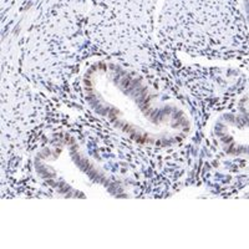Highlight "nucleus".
I'll list each match as a JSON object with an SVG mask.
<instances>
[{"mask_svg": "<svg viewBox=\"0 0 249 249\" xmlns=\"http://www.w3.org/2000/svg\"><path fill=\"white\" fill-rule=\"evenodd\" d=\"M76 89L93 119L142 150H177L195 132V120L183 102L119 60L86 61Z\"/></svg>", "mask_w": 249, "mask_h": 249, "instance_id": "f257e3e1", "label": "nucleus"}, {"mask_svg": "<svg viewBox=\"0 0 249 249\" xmlns=\"http://www.w3.org/2000/svg\"><path fill=\"white\" fill-rule=\"evenodd\" d=\"M36 178L64 198H127L124 179L106 168L77 137L62 133L33 157Z\"/></svg>", "mask_w": 249, "mask_h": 249, "instance_id": "f03ea898", "label": "nucleus"}, {"mask_svg": "<svg viewBox=\"0 0 249 249\" xmlns=\"http://www.w3.org/2000/svg\"><path fill=\"white\" fill-rule=\"evenodd\" d=\"M211 131L224 155L249 160V91L238 100L232 111L218 115Z\"/></svg>", "mask_w": 249, "mask_h": 249, "instance_id": "7ed1b4c3", "label": "nucleus"}, {"mask_svg": "<svg viewBox=\"0 0 249 249\" xmlns=\"http://www.w3.org/2000/svg\"><path fill=\"white\" fill-rule=\"evenodd\" d=\"M239 6H241L242 14H243L244 20L249 28V0H239Z\"/></svg>", "mask_w": 249, "mask_h": 249, "instance_id": "20e7f679", "label": "nucleus"}]
</instances>
